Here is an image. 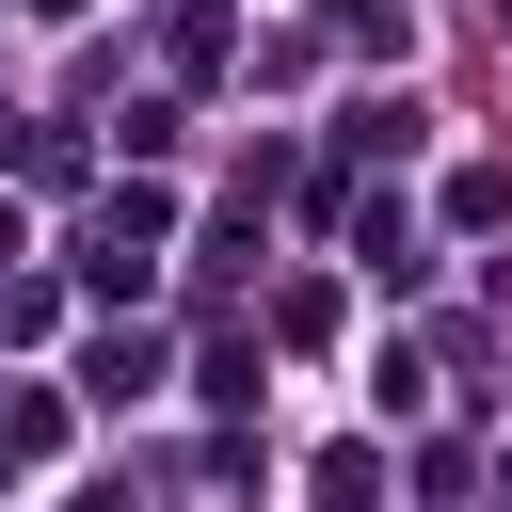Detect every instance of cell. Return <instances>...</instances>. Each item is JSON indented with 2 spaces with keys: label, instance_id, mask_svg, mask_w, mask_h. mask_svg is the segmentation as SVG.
I'll return each instance as SVG.
<instances>
[{
  "label": "cell",
  "instance_id": "obj_5",
  "mask_svg": "<svg viewBox=\"0 0 512 512\" xmlns=\"http://www.w3.org/2000/svg\"><path fill=\"white\" fill-rule=\"evenodd\" d=\"M320 16H336V48H400L416 32V0H320Z\"/></svg>",
  "mask_w": 512,
  "mask_h": 512
},
{
  "label": "cell",
  "instance_id": "obj_3",
  "mask_svg": "<svg viewBox=\"0 0 512 512\" xmlns=\"http://www.w3.org/2000/svg\"><path fill=\"white\" fill-rule=\"evenodd\" d=\"M160 384V336H96V400H144Z\"/></svg>",
  "mask_w": 512,
  "mask_h": 512
},
{
  "label": "cell",
  "instance_id": "obj_1",
  "mask_svg": "<svg viewBox=\"0 0 512 512\" xmlns=\"http://www.w3.org/2000/svg\"><path fill=\"white\" fill-rule=\"evenodd\" d=\"M160 240H176V208H160V192H112V208L80 224V288H112V304H128V288L160 272Z\"/></svg>",
  "mask_w": 512,
  "mask_h": 512
},
{
  "label": "cell",
  "instance_id": "obj_2",
  "mask_svg": "<svg viewBox=\"0 0 512 512\" xmlns=\"http://www.w3.org/2000/svg\"><path fill=\"white\" fill-rule=\"evenodd\" d=\"M352 256H368V272H384V288H416V272H432V256H416V224H400V208H352Z\"/></svg>",
  "mask_w": 512,
  "mask_h": 512
},
{
  "label": "cell",
  "instance_id": "obj_6",
  "mask_svg": "<svg viewBox=\"0 0 512 512\" xmlns=\"http://www.w3.org/2000/svg\"><path fill=\"white\" fill-rule=\"evenodd\" d=\"M0 272H16V208H0Z\"/></svg>",
  "mask_w": 512,
  "mask_h": 512
},
{
  "label": "cell",
  "instance_id": "obj_4",
  "mask_svg": "<svg viewBox=\"0 0 512 512\" xmlns=\"http://www.w3.org/2000/svg\"><path fill=\"white\" fill-rule=\"evenodd\" d=\"M320 512H384V464L368 448H320Z\"/></svg>",
  "mask_w": 512,
  "mask_h": 512
}]
</instances>
